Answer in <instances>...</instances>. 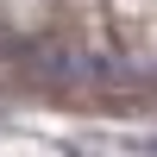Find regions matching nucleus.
Returning <instances> with one entry per match:
<instances>
[{
	"label": "nucleus",
	"instance_id": "obj_1",
	"mask_svg": "<svg viewBox=\"0 0 157 157\" xmlns=\"http://www.w3.org/2000/svg\"><path fill=\"white\" fill-rule=\"evenodd\" d=\"M138 157H157V138H145V145H138Z\"/></svg>",
	"mask_w": 157,
	"mask_h": 157
}]
</instances>
